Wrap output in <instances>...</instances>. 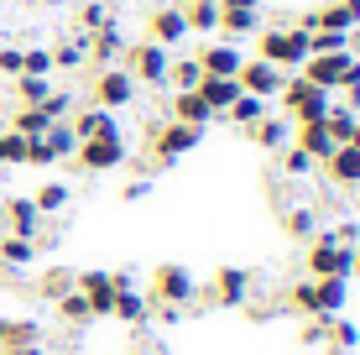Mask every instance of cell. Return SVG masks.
Masks as SVG:
<instances>
[{"label":"cell","mask_w":360,"mask_h":355,"mask_svg":"<svg viewBox=\"0 0 360 355\" xmlns=\"http://www.w3.org/2000/svg\"><path fill=\"white\" fill-rule=\"evenodd\" d=\"M6 173H11V167H0V188H6Z\"/></svg>","instance_id":"57"},{"label":"cell","mask_w":360,"mask_h":355,"mask_svg":"<svg viewBox=\"0 0 360 355\" xmlns=\"http://www.w3.org/2000/svg\"><path fill=\"white\" fill-rule=\"evenodd\" d=\"M183 6H219V0H183Z\"/></svg>","instance_id":"55"},{"label":"cell","mask_w":360,"mask_h":355,"mask_svg":"<svg viewBox=\"0 0 360 355\" xmlns=\"http://www.w3.org/2000/svg\"><path fill=\"white\" fill-rule=\"evenodd\" d=\"M324 340H329V319H319V314H314V319L303 324V345H324Z\"/></svg>","instance_id":"50"},{"label":"cell","mask_w":360,"mask_h":355,"mask_svg":"<svg viewBox=\"0 0 360 355\" xmlns=\"http://www.w3.org/2000/svg\"><path fill=\"white\" fill-rule=\"evenodd\" d=\"M6 355H47L42 345H16V350H6Z\"/></svg>","instance_id":"53"},{"label":"cell","mask_w":360,"mask_h":355,"mask_svg":"<svg viewBox=\"0 0 360 355\" xmlns=\"http://www.w3.org/2000/svg\"><path fill=\"white\" fill-rule=\"evenodd\" d=\"M282 303H288L292 314H308V319H314V277H297V283L288 288V298H282Z\"/></svg>","instance_id":"45"},{"label":"cell","mask_w":360,"mask_h":355,"mask_svg":"<svg viewBox=\"0 0 360 355\" xmlns=\"http://www.w3.org/2000/svg\"><path fill=\"white\" fill-rule=\"evenodd\" d=\"M204 146V131L198 126H183V120H162V126L152 131V162L157 167H172L178 157H188Z\"/></svg>","instance_id":"6"},{"label":"cell","mask_w":360,"mask_h":355,"mask_svg":"<svg viewBox=\"0 0 360 355\" xmlns=\"http://www.w3.org/2000/svg\"><path fill=\"white\" fill-rule=\"evenodd\" d=\"M350 277H360V246H355V272H350Z\"/></svg>","instance_id":"56"},{"label":"cell","mask_w":360,"mask_h":355,"mask_svg":"<svg viewBox=\"0 0 360 355\" xmlns=\"http://www.w3.org/2000/svg\"><path fill=\"white\" fill-rule=\"evenodd\" d=\"M73 162H79L84 173H120V167L131 162V141H126V136H94V141H79Z\"/></svg>","instance_id":"8"},{"label":"cell","mask_w":360,"mask_h":355,"mask_svg":"<svg viewBox=\"0 0 360 355\" xmlns=\"http://www.w3.org/2000/svg\"><path fill=\"white\" fill-rule=\"evenodd\" d=\"M84 47H89V63L94 68H110V63H120V58H126V32L115 27V21H110V27H99L94 37H84Z\"/></svg>","instance_id":"19"},{"label":"cell","mask_w":360,"mask_h":355,"mask_svg":"<svg viewBox=\"0 0 360 355\" xmlns=\"http://www.w3.org/2000/svg\"><path fill=\"white\" fill-rule=\"evenodd\" d=\"M136 89H141V84L126 73V63H110V68H99L89 79V105H105V110L120 115V110L136 105Z\"/></svg>","instance_id":"3"},{"label":"cell","mask_w":360,"mask_h":355,"mask_svg":"<svg viewBox=\"0 0 360 355\" xmlns=\"http://www.w3.org/2000/svg\"><path fill=\"white\" fill-rule=\"evenodd\" d=\"M198 79H204V68H198L193 53H172V68H167V89L183 94V89H198Z\"/></svg>","instance_id":"31"},{"label":"cell","mask_w":360,"mask_h":355,"mask_svg":"<svg viewBox=\"0 0 360 355\" xmlns=\"http://www.w3.org/2000/svg\"><path fill=\"white\" fill-rule=\"evenodd\" d=\"M355 345H360V329L345 319V314H340V319H329V355H350Z\"/></svg>","instance_id":"38"},{"label":"cell","mask_w":360,"mask_h":355,"mask_svg":"<svg viewBox=\"0 0 360 355\" xmlns=\"http://www.w3.org/2000/svg\"><path fill=\"white\" fill-rule=\"evenodd\" d=\"M146 193H152V178H136V183H126V188H120V199H126V204H141Z\"/></svg>","instance_id":"51"},{"label":"cell","mask_w":360,"mask_h":355,"mask_svg":"<svg viewBox=\"0 0 360 355\" xmlns=\"http://www.w3.org/2000/svg\"><path fill=\"white\" fill-rule=\"evenodd\" d=\"M329 105H334V94H329V89H319V84H308L303 73H288V84H282V94H277V110L292 120V126L324 120V115H329Z\"/></svg>","instance_id":"2"},{"label":"cell","mask_w":360,"mask_h":355,"mask_svg":"<svg viewBox=\"0 0 360 355\" xmlns=\"http://www.w3.org/2000/svg\"><path fill=\"white\" fill-rule=\"evenodd\" d=\"M188 37H219V6H183Z\"/></svg>","instance_id":"36"},{"label":"cell","mask_w":360,"mask_h":355,"mask_svg":"<svg viewBox=\"0 0 360 355\" xmlns=\"http://www.w3.org/2000/svg\"><path fill=\"white\" fill-rule=\"evenodd\" d=\"M329 240H340V246H360V219H340V225H329Z\"/></svg>","instance_id":"48"},{"label":"cell","mask_w":360,"mask_h":355,"mask_svg":"<svg viewBox=\"0 0 360 355\" xmlns=\"http://www.w3.org/2000/svg\"><path fill=\"white\" fill-rule=\"evenodd\" d=\"M47 126H53V115L42 105H16V115H11V131H21V136H42Z\"/></svg>","instance_id":"35"},{"label":"cell","mask_w":360,"mask_h":355,"mask_svg":"<svg viewBox=\"0 0 360 355\" xmlns=\"http://www.w3.org/2000/svg\"><path fill=\"white\" fill-rule=\"evenodd\" d=\"M167 120H183V126L209 131V126H214V110L198 100V89H183V94H167Z\"/></svg>","instance_id":"20"},{"label":"cell","mask_w":360,"mask_h":355,"mask_svg":"<svg viewBox=\"0 0 360 355\" xmlns=\"http://www.w3.org/2000/svg\"><path fill=\"white\" fill-rule=\"evenodd\" d=\"M350 58H355V53H314V58H308V63L297 68V73H303L308 84H319V89L340 94V84H345V68H350Z\"/></svg>","instance_id":"16"},{"label":"cell","mask_w":360,"mask_h":355,"mask_svg":"<svg viewBox=\"0 0 360 355\" xmlns=\"http://www.w3.org/2000/svg\"><path fill=\"white\" fill-rule=\"evenodd\" d=\"M308 277H350L355 272V251L340 246V240H329V230H319L314 240H308Z\"/></svg>","instance_id":"9"},{"label":"cell","mask_w":360,"mask_h":355,"mask_svg":"<svg viewBox=\"0 0 360 355\" xmlns=\"http://www.w3.org/2000/svg\"><path fill=\"white\" fill-rule=\"evenodd\" d=\"M251 288H256V272H251V266L225 262V266H214L209 303H214V309H245V303H251Z\"/></svg>","instance_id":"7"},{"label":"cell","mask_w":360,"mask_h":355,"mask_svg":"<svg viewBox=\"0 0 360 355\" xmlns=\"http://www.w3.org/2000/svg\"><path fill=\"white\" fill-rule=\"evenodd\" d=\"M73 277H79L73 266H47L42 283H37V292H42V298H63V292L73 288Z\"/></svg>","instance_id":"42"},{"label":"cell","mask_w":360,"mask_h":355,"mask_svg":"<svg viewBox=\"0 0 360 355\" xmlns=\"http://www.w3.org/2000/svg\"><path fill=\"white\" fill-rule=\"evenodd\" d=\"M262 115H271V100H262V94H245V89H240V100L225 110V120H230V126H240V131H251Z\"/></svg>","instance_id":"29"},{"label":"cell","mask_w":360,"mask_h":355,"mask_svg":"<svg viewBox=\"0 0 360 355\" xmlns=\"http://www.w3.org/2000/svg\"><path fill=\"white\" fill-rule=\"evenodd\" d=\"M73 288L89 298V314H94V319H110V303H115V277H110L105 266H84V272L73 277Z\"/></svg>","instance_id":"15"},{"label":"cell","mask_w":360,"mask_h":355,"mask_svg":"<svg viewBox=\"0 0 360 355\" xmlns=\"http://www.w3.org/2000/svg\"><path fill=\"white\" fill-rule=\"evenodd\" d=\"M0 167H6V162H0Z\"/></svg>","instance_id":"58"},{"label":"cell","mask_w":360,"mask_h":355,"mask_svg":"<svg viewBox=\"0 0 360 355\" xmlns=\"http://www.w3.org/2000/svg\"><path fill=\"white\" fill-rule=\"evenodd\" d=\"M251 58H266V63H277L282 73H297L308 58H314V47H308V32L288 21V27H262L256 32V53Z\"/></svg>","instance_id":"1"},{"label":"cell","mask_w":360,"mask_h":355,"mask_svg":"<svg viewBox=\"0 0 360 355\" xmlns=\"http://www.w3.org/2000/svg\"><path fill=\"white\" fill-rule=\"evenodd\" d=\"M319 167L329 173L334 188H360V152H355V146H334Z\"/></svg>","instance_id":"23"},{"label":"cell","mask_w":360,"mask_h":355,"mask_svg":"<svg viewBox=\"0 0 360 355\" xmlns=\"http://www.w3.org/2000/svg\"><path fill=\"white\" fill-rule=\"evenodd\" d=\"M27 146H32V136H21V131H0V162L6 167H27Z\"/></svg>","instance_id":"39"},{"label":"cell","mask_w":360,"mask_h":355,"mask_svg":"<svg viewBox=\"0 0 360 355\" xmlns=\"http://www.w3.org/2000/svg\"><path fill=\"white\" fill-rule=\"evenodd\" d=\"M282 235L314 240L319 235V209H314V204H288V209H282Z\"/></svg>","instance_id":"27"},{"label":"cell","mask_w":360,"mask_h":355,"mask_svg":"<svg viewBox=\"0 0 360 355\" xmlns=\"http://www.w3.org/2000/svg\"><path fill=\"white\" fill-rule=\"evenodd\" d=\"M84 63H89L84 37H73V42H58V47H53V73H79Z\"/></svg>","instance_id":"34"},{"label":"cell","mask_w":360,"mask_h":355,"mask_svg":"<svg viewBox=\"0 0 360 355\" xmlns=\"http://www.w3.org/2000/svg\"><path fill=\"white\" fill-rule=\"evenodd\" d=\"M68 126H73V136H79V141H94V136H126V131H120V115H115V110L89 105V100H84V105L68 115Z\"/></svg>","instance_id":"14"},{"label":"cell","mask_w":360,"mask_h":355,"mask_svg":"<svg viewBox=\"0 0 360 355\" xmlns=\"http://www.w3.org/2000/svg\"><path fill=\"white\" fill-rule=\"evenodd\" d=\"M245 136L262 146V152H282V146H292V120L282 115V110H271V115H262Z\"/></svg>","instance_id":"21"},{"label":"cell","mask_w":360,"mask_h":355,"mask_svg":"<svg viewBox=\"0 0 360 355\" xmlns=\"http://www.w3.org/2000/svg\"><path fill=\"white\" fill-rule=\"evenodd\" d=\"M146 42H157V47H167V53H178V47L188 42L183 6H157L152 16H146Z\"/></svg>","instance_id":"12"},{"label":"cell","mask_w":360,"mask_h":355,"mask_svg":"<svg viewBox=\"0 0 360 355\" xmlns=\"http://www.w3.org/2000/svg\"><path fill=\"white\" fill-rule=\"evenodd\" d=\"M58 303V319L63 324H94V314H89V298H84L79 288H68L63 298H53Z\"/></svg>","instance_id":"37"},{"label":"cell","mask_w":360,"mask_h":355,"mask_svg":"<svg viewBox=\"0 0 360 355\" xmlns=\"http://www.w3.org/2000/svg\"><path fill=\"white\" fill-rule=\"evenodd\" d=\"M235 84H240L245 94L277 100V94H282V84H288V73H282L277 63H266V58H251V53H245V63H240V73H235Z\"/></svg>","instance_id":"11"},{"label":"cell","mask_w":360,"mask_h":355,"mask_svg":"<svg viewBox=\"0 0 360 355\" xmlns=\"http://www.w3.org/2000/svg\"><path fill=\"white\" fill-rule=\"evenodd\" d=\"M42 146L53 152V162H73V152H79V136H73L68 120H53V126L42 131Z\"/></svg>","instance_id":"32"},{"label":"cell","mask_w":360,"mask_h":355,"mask_svg":"<svg viewBox=\"0 0 360 355\" xmlns=\"http://www.w3.org/2000/svg\"><path fill=\"white\" fill-rule=\"evenodd\" d=\"M42 110H47L53 120H68V115H73V94H68V89H53V94L42 100Z\"/></svg>","instance_id":"47"},{"label":"cell","mask_w":360,"mask_h":355,"mask_svg":"<svg viewBox=\"0 0 360 355\" xmlns=\"http://www.w3.org/2000/svg\"><path fill=\"white\" fill-rule=\"evenodd\" d=\"M110 319H120L126 329L146 324V319H152V298H146L141 288H115V303H110Z\"/></svg>","instance_id":"22"},{"label":"cell","mask_w":360,"mask_h":355,"mask_svg":"<svg viewBox=\"0 0 360 355\" xmlns=\"http://www.w3.org/2000/svg\"><path fill=\"white\" fill-rule=\"evenodd\" d=\"M340 6H345V16H350V27L360 32V0H340Z\"/></svg>","instance_id":"52"},{"label":"cell","mask_w":360,"mask_h":355,"mask_svg":"<svg viewBox=\"0 0 360 355\" xmlns=\"http://www.w3.org/2000/svg\"><path fill=\"white\" fill-rule=\"evenodd\" d=\"M292 146H303V152L314 157V162H324V157H329L340 141L329 136V126H324V120H308V126H292Z\"/></svg>","instance_id":"25"},{"label":"cell","mask_w":360,"mask_h":355,"mask_svg":"<svg viewBox=\"0 0 360 355\" xmlns=\"http://www.w3.org/2000/svg\"><path fill=\"white\" fill-rule=\"evenodd\" d=\"M0 79H21V47H0Z\"/></svg>","instance_id":"49"},{"label":"cell","mask_w":360,"mask_h":355,"mask_svg":"<svg viewBox=\"0 0 360 355\" xmlns=\"http://www.w3.org/2000/svg\"><path fill=\"white\" fill-rule=\"evenodd\" d=\"M21 73H42V79H53V47H21Z\"/></svg>","instance_id":"46"},{"label":"cell","mask_w":360,"mask_h":355,"mask_svg":"<svg viewBox=\"0 0 360 355\" xmlns=\"http://www.w3.org/2000/svg\"><path fill=\"white\" fill-rule=\"evenodd\" d=\"M126 73L136 84H146V89H167V68H172V53L167 47H157V42H131L126 47Z\"/></svg>","instance_id":"5"},{"label":"cell","mask_w":360,"mask_h":355,"mask_svg":"<svg viewBox=\"0 0 360 355\" xmlns=\"http://www.w3.org/2000/svg\"><path fill=\"white\" fill-rule=\"evenodd\" d=\"M32 204H37V214H42V219L47 214H63L68 204H73V188H68V183H58V178H47L42 188L32 193Z\"/></svg>","instance_id":"30"},{"label":"cell","mask_w":360,"mask_h":355,"mask_svg":"<svg viewBox=\"0 0 360 355\" xmlns=\"http://www.w3.org/2000/svg\"><path fill=\"white\" fill-rule=\"evenodd\" d=\"M314 167H319V162L303 152V146H282V173H288L292 183H297V178H314Z\"/></svg>","instance_id":"44"},{"label":"cell","mask_w":360,"mask_h":355,"mask_svg":"<svg viewBox=\"0 0 360 355\" xmlns=\"http://www.w3.org/2000/svg\"><path fill=\"white\" fill-rule=\"evenodd\" d=\"M16 345H42V324L37 319H6L0 314V350H16Z\"/></svg>","instance_id":"28"},{"label":"cell","mask_w":360,"mask_h":355,"mask_svg":"<svg viewBox=\"0 0 360 355\" xmlns=\"http://www.w3.org/2000/svg\"><path fill=\"white\" fill-rule=\"evenodd\" d=\"M308 47H314V53H355V47H350V32H329V27L308 32Z\"/></svg>","instance_id":"43"},{"label":"cell","mask_w":360,"mask_h":355,"mask_svg":"<svg viewBox=\"0 0 360 355\" xmlns=\"http://www.w3.org/2000/svg\"><path fill=\"white\" fill-rule=\"evenodd\" d=\"M345 146H355V152H360V126L350 131V141H345Z\"/></svg>","instance_id":"54"},{"label":"cell","mask_w":360,"mask_h":355,"mask_svg":"<svg viewBox=\"0 0 360 355\" xmlns=\"http://www.w3.org/2000/svg\"><path fill=\"white\" fill-rule=\"evenodd\" d=\"M350 309V277H314V314L319 319H340Z\"/></svg>","instance_id":"18"},{"label":"cell","mask_w":360,"mask_h":355,"mask_svg":"<svg viewBox=\"0 0 360 355\" xmlns=\"http://www.w3.org/2000/svg\"><path fill=\"white\" fill-rule=\"evenodd\" d=\"M146 298H152V303H178V309H188V303H198V277H193L183 262H157L152 292H146Z\"/></svg>","instance_id":"4"},{"label":"cell","mask_w":360,"mask_h":355,"mask_svg":"<svg viewBox=\"0 0 360 355\" xmlns=\"http://www.w3.org/2000/svg\"><path fill=\"white\" fill-rule=\"evenodd\" d=\"M0 214H6V230H11V235H21V240H37V235H42V214H37L32 193H11V199L0 204Z\"/></svg>","instance_id":"17"},{"label":"cell","mask_w":360,"mask_h":355,"mask_svg":"<svg viewBox=\"0 0 360 355\" xmlns=\"http://www.w3.org/2000/svg\"><path fill=\"white\" fill-rule=\"evenodd\" d=\"M110 21H115V16H110L105 0H84V6H79V37H94L99 27H110Z\"/></svg>","instance_id":"40"},{"label":"cell","mask_w":360,"mask_h":355,"mask_svg":"<svg viewBox=\"0 0 360 355\" xmlns=\"http://www.w3.org/2000/svg\"><path fill=\"white\" fill-rule=\"evenodd\" d=\"M262 32V0H219V37L225 42H245Z\"/></svg>","instance_id":"10"},{"label":"cell","mask_w":360,"mask_h":355,"mask_svg":"<svg viewBox=\"0 0 360 355\" xmlns=\"http://www.w3.org/2000/svg\"><path fill=\"white\" fill-rule=\"evenodd\" d=\"M324 126H329V136H334V141H340V146H345V141H350V131L360 126V110H350V105H345V100H340V94H334V105H329V115H324Z\"/></svg>","instance_id":"33"},{"label":"cell","mask_w":360,"mask_h":355,"mask_svg":"<svg viewBox=\"0 0 360 355\" xmlns=\"http://www.w3.org/2000/svg\"><path fill=\"white\" fill-rule=\"evenodd\" d=\"M32 262H37V240H21L11 230H0V266L6 272H27Z\"/></svg>","instance_id":"26"},{"label":"cell","mask_w":360,"mask_h":355,"mask_svg":"<svg viewBox=\"0 0 360 355\" xmlns=\"http://www.w3.org/2000/svg\"><path fill=\"white\" fill-rule=\"evenodd\" d=\"M47 94H53V79H42V73H21L16 79V100L21 105H42Z\"/></svg>","instance_id":"41"},{"label":"cell","mask_w":360,"mask_h":355,"mask_svg":"<svg viewBox=\"0 0 360 355\" xmlns=\"http://www.w3.org/2000/svg\"><path fill=\"white\" fill-rule=\"evenodd\" d=\"M193 58H198V68L214 73V79H235L240 63H245V47H240V42H225V37H209Z\"/></svg>","instance_id":"13"},{"label":"cell","mask_w":360,"mask_h":355,"mask_svg":"<svg viewBox=\"0 0 360 355\" xmlns=\"http://www.w3.org/2000/svg\"><path fill=\"white\" fill-rule=\"evenodd\" d=\"M198 100L214 110V120H219L235 100H240V84H235V79H214V73H204V79H198Z\"/></svg>","instance_id":"24"}]
</instances>
